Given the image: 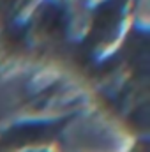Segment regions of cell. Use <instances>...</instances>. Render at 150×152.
Listing matches in <instances>:
<instances>
[{
	"label": "cell",
	"instance_id": "cell-3",
	"mask_svg": "<svg viewBox=\"0 0 150 152\" xmlns=\"http://www.w3.org/2000/svg\"><path fill=\"white\" fill-rule=\"evenodd\" d=\"M41 25L48 32H62L66 27V12L57 4H46L41 11Z\"/></svg>",
	"mask_w": 150,
	"mask_h": 152
},
{
	"label": "cell",
	"instance_id": "cell-1",
	"mask_svg": "<svg viewBox=\"0 0 150 152\" xmlns=\"http://www.w3.org/2000/svg\"><path fill=\"white\" fill-rule=\"evenodd\" d=\"M58 127L60 124L53 122H28L14 126L0 138V152H9L11 149H18L39 140L51 138L58 131Z\"/></svg>",
	"mask_w": 150,
	"mask_h": 152
},
{
	"label": "cell",
	"instance_id": "cell-2",
	"mask_svg": "<svg viewBox=\"0 0 150 152\" xmlns=\"http://www.w3.org/2000/svg\"><path fill=\"white\" fill-rule=\"evenodd\" d=\"M125 0H108L103 5H99L95 18H94V36H104L110 30H113L120 18H122V9H124Z\"/></svg>",
	"mask_w": 150,
	"mask_h": 152
}]
</instances>
